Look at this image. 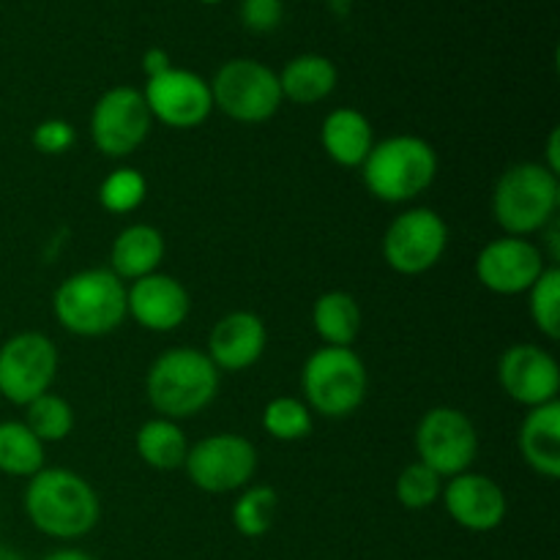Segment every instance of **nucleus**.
<instances>
[{"instance_id": "obj_18", "label": "nucleus", "mask_w": 560, "mask_h": 560, "mask_svg": "<svg viewBox=\"0 0 560 560\" xmlns=\"http://www.w3.org/2000/svg\"><path fill=\"white\" fill-rule=\"evenodd\" d=\"M268 348V328L260 315L235 310L219 317L208 334V359L219 372H246L262 359Z\"/></svg>"}, {"instance_id": "obj_33", "label": "nucleus", "mask_w": 560, "mask_h": 560, "mask_svg": "<svg viewBox=\"0 0 560 560\" xmlns=\"http://www.w3.org/2000/svg\"><path fill=\"white\" fill-rule=\"evenodd\" d=\"M284 0H241V22L252 33H271L282 25Z\"/></svg>"}, {"instance_id": "obj_29", "label": "nucleus", "mask_w": 560, "mask_h": 560, "mask_svg": "<svg viewBox=\"0 0 560 560\" xmlns=\"http://www.w3.org/2000/svg\"><path fill=\"white\" fill-rule=\"evenodd\" d=\"M148 197V180L137 167H115L107 178L98 184V202L104 211L115 213V217H126L135 213L137 208L145 202Z\"/></svg>"}, {"instance_id": "obj_39", "label": "nucleus", "mask_w": 560, "mask_h": 560, "mask_svg": "<svg viewBox=\"0 0 560 560\" xmlns=\"http://www.w3.org/2000/svg\"><path fill=\"white\" fill-rule=\"evenodd\" d=\"M200 3H206V5H217V3H222V0H200Z\"/></svg>"}, {"instance_id": "obj_34", "label": "nucleus", "mask_w": 560, "mask_h": 560, "mask_svg": "<svg viewBox=\"0 0 560 560\" xmlns=\"http://www.w3.org/2000/svg\"><path fill=\"white\" fill-rule=\"evenodd\" d=\"M170 66H173V60H170L167 49L151 47V49H145V55H142V71H145L148 80H151V77L164 74Z\"/></svg>"}, {"instance_id": "obj_21", "label": "nucleus", "mask_w": 560, "mask_h": 560, "mask_svg": "<svg viewBox=\"0 0 560 560\" xmlns=\"http://www.w3.org/2000/svg\"><path fill=\"white\" fill-rule=\"evenodd\" d=\"M320 145L326 156L339 167H361L375 145L370 118L355 107H337L323 118Z\"/></svg>"}, {"instance_id": "obj_11", "label": "nucleus", "mask_w": 560, "mask_h": 560, "mask_svg": "<svg viewBox=\"0 0 560 560\" xmlns=\"http://www.w3.org/2000/svg\"><path fill=\"white\" fill-rule=\"evenodd\" d=\"M60 353L42 331H20L0 345V397L25 408L58 381Z\"/></svg>"}, {"instance_id": "obj_24", "label": "nucleus", "mask_w": 560, "mask_h": 560, "mask_svg": "<svg viewBox=\"0 0 560 560\" xmlns=\"http://www.w3.org/2000/svg\"><path fill=\"white\" fill-rule=\"evenodd\" d=\"M135 448L137 457L153 470H175L184 468V459L189 454V441H186V432L180 430L178 421L164 419H148L145 424H140L135 435Z\"/></svg>"}, {"instance_id": "obj_35", "label": "nucleus", "mask_w": 560, "mask_h": 560, "mask_svg": "<svg viewBox=\"0 0 560 560\" xmlns=\"http://www.w3.org/2000/svg\"><path fill=\"white\" fill-rule=\"evenodd\" d=\"M541 164H545L550 173L560 175V129L550 131V140H547V156Z\"/></svg>"}, {"instance_id": "obj_36", "label": "nucleus", "mask_w": 560, "mask_h": 560, "mask_svg": "<svg viewBox=\"0 0 560 560\" xmlns=\"http://www.w3.org/2000/svg\"><path fill=\"white\" fill-rule=\"evenodd\" d=\"M44 560H98V558H93L91 552L80 550V547H60V550L49 552Z\"/></svg>"}, {"instance_id": "obj_31", "label": "nucleus", "mask_w": 560, "mask_h": 560, "mask_svg": "<svg viewBox=\"0 0 560 560\" xmlns=\"http://www.w3.org/2000/svg\"><path fill=\"white\" fill-rule=\"evenodd\" d=\"M394 492H397L399 506H405L408 512H421V509H430L441 501L443 479L416 459L397 476Z\"/></svg>"}, {"instance_id": "obj_26", "label": "nucleus", "mask_w": 560, "mask_h": 560, "mask_svg": "<svg viewBox=\"0 0 560 560\" xmlns=\"http://www.w3.org/2000/svg\"><path fill=\"white\" fill-rule=\"evenodd\" d=\"M279 509V495L273 487L268 485H249L241 490V495L235 498L233 512V528L238 530L244 539H260L268 530L273 528V520H277Z\"/></svg>"}, {"instance_id": "obj_38", "label": "nucleus", "mask_w": 560, "mask_h": 560, "mask_svg": "<svg viewBox=\"0 0 560 560\" xmlns=\"http://www.w3.org/2000/svg\"><path fill=\"white\" fill-rule=\"evenodd\" d=\"M0 560H25V558H22V552H16V550H11V547L0 545Z\"/></svg>"}, {"instance_id": "obj_16", "label": "nucleus", "mask_w": 560, "mask_h": 560, "mask_svg": "<svg viewBox=\"0 0 560 560\" xmlns=\"http://www.w3.org/2000/svg\"><path fill=\"white\" fill-rule=\"evenodd\" d=\"M441 503L448 517L470 534H490L506 520V492L487 474L465 470L443 485Z\"/></svg>"}, {"instance_id": "obj_28", "label": "nucleus", "mask_w": 560, "mask_h": 560, "mask_svg": "<svg viewBox=\"0 0 560 560\" xmlns=\"http://www.w3.org/2000/svg\"><path fill=\"white\" fill-rule=\"evenodd\" d=\"M262 430L279 443H299L315 430V413L299 397H273L262 410Z\"/></svg>"}, {"instance_id": "obj_10", "label": "nucleus", "mask_w": 560, "mask_h": 560, "mask_svg": "<svg viewBox=\"0 0 560 560\" xmlns=\"http://www.w3.org/2000/svg\"><path fill=\"white\" fill-rule=\"evenodd\" d=\"M448 249V224L435 208H408L397 213L383 233V260L402 277H421L443 260Z\"/></svg>"}, {"instance_id": "obj_13", "label": "nucleus", "mask_w": 560, "mask_h": 560, "mask_svg": "<svg viewBox=\"0 0 560 560\" xmlns=\"http://www.w3.org/2000/svg\"><path fill=\"white\" fill-rule=\"evenodd\" d=\"M142 98L151 109V118L167 129H197L213 113L211 85L206 77L178 66H170L164 74L145 80Z\"/></svg>"}, {"instance_id": "obj_4", "label": "nucleus", "mask_w": 560, "mask_h": 560, "mask_svg": "<svg viewBox=\"0 0 560 560\" xmlns=\"http://www.w3.org/2000/svg\"><path fill=\"white\" fill-rule=\"evenodd\" d=\"M55 320L74 337L98 339L118 331L126 315V282L109 268L74 271L52 295Z\"/></svg>"}, {"instance_id": "obj_3", "label": "nucleus", "mask_w": 560, "mask_h": 560, "mask_svg": "<svg viewBox=\"0 0 560 560\" xmlns=\"http://www.w3.org/2000/svg\"><path fill=\"white\" fill-rule=\"evenodd\" d=\"M361 178L375 200L388 206L413 202L435 184L438 151L419 135H392L375 142L361 164Z\"/></svg>"}, {"instance_id": "obj_27", "label": "nucleus", "mask_w": 560, "mask_h": 560, "mask_svg": "<svg viewBox=\"0 0 560 560\" xmlns=\"http://www.w3.org/2000/svg\"><path fill=\"white\" fill-rule=\"evenodd\" d=\"M25 424L44 446L60 443L74 432V408L60 394L47 392L25 405Z\"/></svg>"}, {"instance_id": "obj_9", "label": "nucleus", "mask_w": 560, "mask_h": 560, "mask_svg": "<svg viewBox=\"0 0 560 560\" xmlns=\"http://www.w3.org/2000/svg\"><path fill=\"white\" fill-rule=\"evenodd\" d=\"M419 463L435 470L441 479H454L474 468L479 457V432L468 413L452 405L430 408L416 427Z\"/></svg>"}, {"instance_id": "obj_19", "label": "nucleus", "mask_w": 560, "mask_h": 560, "mask_svg": "<svg viewBox=\"0 0 560 560\" xmlns=\"http://www.w3.org/2000/svg\"><path fill=\"white\" fill-rule=\"evenodd\" d=\"M164 255H167V241L162 230L145 222L129 224L115 235L109 246V271L120 282H135L148 273H156Z\"/></svg>"}, {"instance_id": "obj_14", "label": "nucleus", "mask_w": 560, "mask_h": 560, "mask_svg": "<svg viewBox=\"0 0 560 560\" xmlns=\"http://www.w3.org/2000/svg\"><path fill=\"white\" fill-rule=\"evenodd\" d=\"M547 268V255L539 244L517 235H501L481 246L476 257V279L495 295H523L534 288Z\"/></svg>"}, {"instance_id": "obj_1", "label": "nucleus", "mask_w": 560, "mask_h": 560, "mask_svg": "<svg viewBox=\"0 0 560 560\" xmlns=\"http://www.w3.org/2000/svg\"><path fill=\"white\" fill-rule=\"evenodd\" d=\"M27 520L55 541L85 539L102 520V501L91 481L69 468H42L22 495Z\"/></svg>"}, {"instance_id": "obj_32", "label": "nucleus", "mask_w": 560, "mask_h": 560, "mask_svg": "<svg viewBox=\"0 0 560 560\" xmlns=\"http://www.w3.org/2000/svg\"><path fill=\"white\" fill-rule=\"evenodd\" d=\"M31 142L38 153H44V156H63V153L71 151V145L77 142V131L69 120L47 118L42 120V124H36Z\"/></svg>"}, {"instance_id": "obj_23", "label": "nucleus", "mask_w": 560, "mask_h": 560, "mask_svg": "<svg viewBox=\"0 0 560 560\" xmlns=\"http://www.w3.org/2000/svg\"><path fill=\"white\" fill-rule=\"evenodd\" d=\"M312 328L328 348H353L364 328L359 301L345 290H328L312 304Z\"/></svg>"}, {"instance_id": "obj_25", "label": "nucleus", "mask_w": 560, "mask_h": 560, "mask_svg": "<svg viewBox=\"0 0 560 560\" xmlns=\"http://www.w3.org/2000/svg\"><path fill=\"white\" fill-rule=\"evenodd\" d=\"M47 446L27 430L25 421H0V474L31 479L47 468Z\"/></svg>"}, {"instance_id": "obj_6", "label": "nucleus", "mask_w": 560, "mask_h": 560, "mask_svg": "<svg viewBox=\"0 0 560 560\" xmlns=\"http://www.w3.org/2000/svg\"><path fill=\"white\" fill-rule=\"evenodd\" d=\"M370 375L353 348H317L301 370V392L312 413L323 419H348L364 405Z\"/></svg>"}, {"instance_id": "obj_30", "label": "nucleus", "mask_w": 560, "mask_h": 560, "mask_svg": "<svg viewBox=\"0 0 560 560\" xmlns=\"http://www.w3.org/2000/svg\"><path fill=\"white\" fill-rule=\"evenodd\" d=\"M528 315L547 339L560 337V268L547 266L528 290Z\"/></svg>"}, {"instance_id": "obj_20", "label": "nucleus", "mask_w": 560, "mask_h": 560, "mask_svg": "<svg viewBox=\"0 0 560 560\" xmlns=\"http://www.w3.org/2000/svg\"><path fill=\"white\" fill-rule=\"evenodd\" d=\"M525 465L541 479L556 481L560 476V402L539 405L525 413L517 435Z\"/></svg>"}, {"instance_id": "obj_37", "label": "nucleus", "mask_w": 560, "mask_h": 560, "mask_svg": "<svg viewBox=\"0 0 560 560\" xmlns=\"http://www.w3.org/2000/svg\"><path fill=\"white\" fill-rule=\"evenodd\" d=\"M326 3H328V9L334 11V14L345 16L350 11V3H353V0H326Z\"/></svg>"}, {"instance_id": "obj_15", "label": "nucleus", "mask_w": 560, "mask_h": 560, "mask_svg": "<svg viewBox=\"0 0 560 560\" xmlns=\"http://www.w3.org/2000/svg\"><path fill=\"white\" fill-rule=\"evenodd\" d=\"M498 383L523 408L558 402L560 366L550 350L534 342H520L503 350L498 359Z\"/></svg>"}, {"instance_id": "obj_2", "label": "nucleus", "mask_w": 560, "mask_h": 560, "mask_svg": "<svg viewBox=\"0 0 560 560\" xmlns=\"http://www.w3.org/2000/svg\"><path fill=\"white\" fill-rule=\"evenodd\" d=\"M222 372L206 350L173 348L156 355L145 375V397L159 416L173 421L195 419L217 399Z\"/></svg>"}, {"instance_id": "obj_5", "label": "nucleus", "mask_w": 560, "mask_h": 560, "mask_svg": "<svg viewBox=\"0 0 560 560\" xmlns=\"http://www.w3.org/2000/svg\"><path fill=\"white\" fill-rule=\"evenodd\" d=\"M560 180L541 162H517L501 173L492 189V219L503 235L545 233L558 217Z\"/></svg>"}, {"instance_id": "obj_8", "label": "nucleus", "mask_w": 560, "mask_h": 560, "mask_svg": "<svg viewBox=\"0 0 560 560\" xmlns=\"http://www.w3.org/2000/svg\"><path fill=\"white\" fill-rule=\"evenodd\" d=\"M257 463V448L249 438L238 432H217L189 446L184 470L197 490L208 495H230L252 485Z\"/></svg>"}, {"instance_id": "obj_17", "label": "nucleus", "mask_w": 560, "mask_h": 560, "mask_svg": "<svg viewBox=\"0 0 560 560\" xmlns=\"http://www.w3.org/2000/svg\"><path fill=\"white\" fill-rule=\"evenodd\" d=\"M191 312V295L170 273H148L126 284V315L153 334L178 331Z\"/></svg>"}, {"instance_id": "obj_12", "label": "nucleus", "mask_w": 560, "mask_h": 560, "mask_svg": "<svg viewBox=\"0 0 560 560\" xmlns=\"http://www.w3.org/2000/svg\"><path fill=\"white\" fill-rule=\"evenodd\" d=\"M151 109L142 98V91L131 85L109 88L91 109V140L102 156H131L151 137Z\"/></svg>"}, {"instance_id": "obj_22", "label": "nucleus", "mask_w": 560, "mask_h": 560, "mask_svg": "<svg viewBox=\"0 0 560 560\" xmlns=\"http://www.w3.org/2000/svg\"><path fill=\"white\" fill-rule=\"evenodd\" d=\"M277 77L279 88H282V98L301 104V107L326 102L337 91L339 82V71L334 60L317 52L295 55V58L284 63V69Z\"/></svg>"}, {"instance_id": "obj_7", "label": "nucleus", "mask_w": 560, "mask_h": 560, "mask_svg": "<svg viewBox=\"0 0 560 560\" xmlns=\"http://www.w3.org/2000/svg\"><path fill=\"white\" fill-rule=\"evenodd\" d=\"M211 85L213 109L238 124H266L282 107V88L271 66L255 58H233L219 66Z\"/></svg>"}]
</instances>
